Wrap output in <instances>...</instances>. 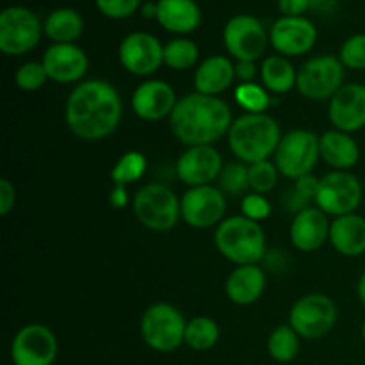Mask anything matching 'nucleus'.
Masks as SVG:
<instances>
[{
	"instance_id": "f257e3e1",
	"label": "nucleus",
	"mask_w": 365,
	"mask_h": 365,
	"mask_svg": "<svg viewBox=\"0 0 365 365\" xmlns=\"http://www.w3.org/2000/svg\"><path fill=\"white\" fill-rule=\"evenodd\" d=\"M123 102L110 82L102 78L82 81L71 89L64 106V121L75 138L100 141L120 127Z\"/></svg>"
},
{
	"instance_id": "f03ea898",
	"label": "nucleus",
	"mask_w": 365,
	"mask_h": 365,
	"mask_svg": "<svg viewBox=\"0 0 365 365\" xmlns=\"http://www.w3.org/2000/svg\"><path fill=\"white\" fill-rule=\"evenodd\" d=\"M232 123V109L223 98L196 91L178 98L170 116L171 132L185 146L214 145L228 135Z\"/></svg>"
},
{
	"instance_id": "7ed1b4c3",
	"label": "nucleus",
	"mask_w": 365,
	"mask_h": 365,
	"mask_svg": "<svg viewBox=\"0 0 365 365\" xmlns=\"http://www.w3.org/2000/svg\"><path fill=\"white\" fill-rule=\"evenodd\" d=\"M282 135L280 125L273 116L266 113H246L232 123L228 130V146L241 163L250 166L274 155Z\"/></svg>"
},
{
	"instance_id": "20e7f679",
	"label": "nucleus",
	"mask_w": 365,
	"mask_h": 365,
	"mask_svg": "<svg viewBox=\"0 0 365 365\" xmlns=\"http://www.w3.org/2000/svg\"><path fill=\"white\" fill-rule=\"evenodd\" d=\"M217 252L235 266L259 264L266 255V234L257 221L242 214L221 221L214 232Z\"/></svg>"
},
{
	"instance_id": "39448f33",
	"label": "nucleus",
	"mask_w": 365,
	"mask_h": 365,
	"mask_svg": "<svg viewBox=\"0 0 365 365\" xmlns=\"http://www.w3.org/2000/svg\"><path fill=\"white\" fill-rule=\"evenodd\" d=\"M135 217L152 232H168L182 217L180 198L164 184H146L135 192L132 200Z\"/></svg>"
},
{
	"instance_id": "423d86ee",
	"label": "nucleus",
	"mask_w": 365,
	"mask_h": 365,
	"mask_svg": "<svg viewBox=\"0 0 365 365\" xmlns=\"http://www.w3.org/2000/svg\"><path fill=\"white\" fill-rule=\"evenodd\" d=\"M184 314L170 303H153L141 317V337L150 349L171 353L185 344Z\"/></svg>"
},
{
	"instance_id": "0eeeda50",
	"label": "nucleus",
	"mask_w": 365,
	"mask_h": 365,
	"mask_svg": "<svg viewBox=\"0 0 365 365\" xmlns=\"http://www.w3.org/2000/svg\"><path fill=\"white\" fill-rule=\"evenodd\" d=\"M274 166L282 177L298 180L312 173L314 166L321 159L319 135L305 128L289 130L282 135L278 148L274 152Z\"/></svg>"
},
{
	"instance_id": "6e6552de",
	"label": "nucleus",
	"mask_w": 365,
	"mask_h": 365,
	"mask_svg": "<svg viewBox=\"0 0 365 365\" xmlns=\"http://www.w3.org/2000/svg\"><path fill=\"white\" fill-rule=\"evenodd\" d=\"M45 32L34 11L9 6L0 13V50L9 57L25 56L38 46Z\"/></svg>"
},
{
	"instance_id": "1a4fd4ad",
	"label": "nucleus",
	"mask_w": 365,
	"mask_h": 365,
	"mask_svg": "<svg viewBox=\"0 0 365 365\" xmlns=\"http://www.w3.org/2000/svg\"><path fill=\"white\" fill-rule=\"evenodd\" d=\"M344 70L339 56H316L305 61L298 70L296 89L307 100H331V96L344 86Z\"/></svg>"
},
{
	"instance_id": "9d476101",
	"label": "nucleus",
	"mask_w": 365,
	"mask_h": 365,
	"mask_svg": "<svg viewBox=\"0 0 365 365\" xmlns=\"http://www.w3.org/2000/svg\"><path fill=\"white\" fill-rule=\"evenodd\" d=\"M335 323H337V305L330 296L321 292H312L299 298L289 312V324L294 328L299 337L310 341L330 334Z\"/></svg>"
},
{
	"instance_id": "9b49d317",
	"label": "nucleus",
	"mask_w": 365,
	"mask_h": 365,
	"mask_svg": "<svg viewBox=\"0 0 365 365\" xmlns=\"http://www.w3.org/2000/svg\"><path fill=\"white\" fill-rule=\"evenodd\" d=\"M362 184L355 175L349 171H330L319 178L314 202L327 216L339 217L355 212L362 203Z\"/></svg>"
},
{
	"instance_id": "f8f14e48",
	"label": "nucleus",
	"mask_w": 365,
	"mask_h": 365,
	"mask_svg": "<svg viewBox=\"0 0 365 365\" xmlns=\"http://www.w3.org/2000/svg\"><path fill=\"white\" fill-rule=\"evenodd\" d=\"M223 43L235 61H259L269 45V32L253 14H235L223 29Z\"/></svg>"
},
{
	"instance_id": "ddd939ff",
	"label": "nucleus",
	"mask_w": 365,
	"mask_h": 365,
	"mask_svg": "<svg viewBox=\"0 0 365 365\" xmlns=\"http://www.w3.org/2000/svg\"><path fill=\"white\" fill-rule=\"evenodd\" d=\"M182 220L196 230L217 227L227 212V196L216 185L189 187L180 196Z\"/></svg>"
},
{
	"instance_id": "4468645a",
	"label": "nucleus",
	"mask_w": 365,
	"mask_h": 365,
	"mask_svg": "<svg viewBox=\"0 0 365 365\" xmlns=\"http://www.w3.org/2000/svg\"><path fill=\"white\" fill-rule=\"evenodd\" d=\"M59 353L56 334L41 323L21 327L11 342L14 365H53Z\"/></svg>"
},
{
	"instance_id": "2eb2a0df",
	"label": "nucleus",
	"mask_w": 365,
	"mask_h": 365,
	"mask_svg": "<svg viewBox=\"0 0 365 365\" xmlns=\"http://www.w3.org/2000/svg\"><path fill=\"white\" fill-rule=\"evenodd\" d=\"M118 59L128 73L148 77L164 64V45L150 32H130L121 39Z\"/></svg>"
},
{
	"instance_id": "dca6fc26",
	"label": "nucleus",
	"mask_w": 365,
	"mask_h": 365,
	"mask_svg": "<svg viewBox=\"0 0 365 365\" xmlns=\"http://www.w3.org/2000/svg\"><path fill=\"white\" fill-rule=\"evenodd\" d=\"M317 41V29L305 16H280L269 31V43L278 56H305Z\"/></svg>"
},
{
	"instance_id": "f3484780",
	"label": "nucleus",
	"mask_w": 365,
	"mask_h": 365,
	"mask_svg": "<svg viewBox=\"0 0 365 365\" xmlns=\"http://www.w3.org/2000/svg\"><path fill=\"white\" fill-rule=\"evenodd\" d=\"M223 157L214 145L187 146L177 160V177L187 187L210 185L223 171Z\"/></svg>"
},
{
	"instance_id": "a211bd4d",
	"label": "nucleus",
	"mask_w": 365,
	"mask_h": 365,
	"mask_svg": "<svg viewBox=\"0 0 365 365\" xmlns=\"http://www.w3.org/2000/svg\"><path fill=\"white\" fill-rule=\"evenodd\" d=\"M48 81L57 84H75L82 82L89 68L88 53L75 43H53L43 53Z\"/></svg>"
},
{
	"instance_id": "6ab92c4d",
	"label": "nucleus",
	"mask_w": 365,
	"mask_h": 365,
	"mask_svg": "<svg viewBox=\"0 0 365 365\" xmlns=\"http://www.w3.org/2000/svg\"><path fill=\"white\" fill-rule=\"evenodd\" d=\"M178 98L166 81L150 78L139 84L132 93L130 106L138 118L145 121H159L170 118Z\"/></svg>"
},
{
	"instance_id": "aec40b11",
	"label": "nucleus",
	"mask_w": 365,
	"mask_h": 365,
	"mask_svg": "<svg viewBox=\"0 0 365 365\" xmlns=\"http://www.w3.org/2000/svg\"><path fill=\"white\" fill-rule=\"evenodd\" d=\"M328 118L337 130L353 134L365 127V86L344 84L330 100Z\"/></svg>"
},
{
	"instance_id": "412c9836",
	"label": "nucleus",
	"mask_w": 365,
	"mask_h": 365,
	"mask_svg": "<svg viewBox=\"0 0 365 365\" xmlns=\"http://www.w3.org/2000/svg\"><path fill=\"white\" fill-rule=\"evenodd\" d=\"M330 221L317 207H307L294 214L291 223V242L299 252H316L330 239Z\"/></svg>"
},
{
	"instance_id": "4be33fe9",
	"label": "nucleus",
	"mask_w": 365,
	"mask_h": 365,
	"mask_svg": "<svg viewBox=\"0 0 365 365\" xmlns=\"http://www.w3.org/2000/svg\"><path fill=\"white\" fill-rule=\"evenodd\" d=\"M235 81V64L227 56H210L198 64L195 71V91L220 96Z\"/></svg>"
},
{
	"instance_id": "5701e85b",
	"label": "nucleus",
	"mask_w": 365,
	"mask_h": 365,
	"mask_svg": "<svg viewBox=\"0 0 365 365\" xmlns=\"http://www.w3.org/2000/svg\"><path fill=\"white\" fill-rule=\"evenodd\" d=\"M266 289V274L257 264L237 266L225 282L227 298L235 305H253Z\"/></svg>"
},
{
	"instance_id": "b1692460",
	"label": "nucleus",
	"mask_w": 365,
	"mask_h": 365,
	"mask_svg": "<svg viewBox=\"0 0 365 365\" xmlns=\"http://www.w3.org/2000/svg\"><path fill=\"white\" fill-rule=\"evenodd\" d=\"M330 245L344 257H360L365 253V217L356 212L339 216L330 225Z\"/></svg>"
},
{
	"instance_id": "393cba45",
	"label": "nucleus",
	"mask_w": 365,
	"mask_h": 365,
	"mask_svg": "<svg viewBox=\"0 0 365 365\" xmlns=\"http://www.w3.org/2000/svg\"><path fill=\"white\" fill-rule=\"evenodd\" d=\"M155 20L173 34H189L202 24V11L195 0H159Z\"/></svg>"
},
{
	"instance_id": "a878e982",
	"label": "nucleus",
	"mask_w": 365,
	"mask_h": 365,
	"mask_svg": "<svg viewBox=\"0 0 365 365\" xmlns=\"http://www.w3.org/2000/svg\"><path fill=\"white\" fill-rule=\"evenodd\" d=\"M321 159L335 171H348L359 163L360 146L351 134L337 130H327L319 135Z\"/></svg>"
},
{
	"instance_id": "bb28decb",
	"label": "nucleus",
	"mask_w": 365,
	"mask_h": 365,
	"mask_svg": "<svg viewBox=\"0 0 365 365\" xmlns=\"http://www.w3.org/2000/svg\"><path fill=\"white\" fill-rule=\"evenodd\" d=\"M260 81L269 93L284 95L296 88L298 70L284 56H269L260 64Z\"/></svg>"
},
{
	"instance_id": "cd10ccee",
	"label": "nucleus",
	"mask_w": 365,
	"mask_h": 365,
	"mask_svg": "<svg viewBox=\"0 0 365 365\" xmlns=\"http://www.w3.org/2000/svg\"><path fill=\"white\" fill-rule=\"evenodd\" d=\"M43 29L53 43H75L84 32V18L71 7H61L45 18Z\"/></svg>"
},
{
	"instance_id": "c85d7f7f",
	"label": "nucleus",
	"mask_w": 365,
	"mask_h": 365,
	"mask_svg": "<svg viewBox=\"0 0 365 365\" xmlns=\"http://www.w3.org/2000/svg\"><path fill=\"white\" fill-rule=\"evenodd\" d=\"M299 335L291 324H280L267 337V353L280 364H289L299 355Z\"/></svg>"
},
{
	"instance_id": "c756f323",
	"label": "nucleus",
	"mask_w": 365,
	"mask_h": 365,
	"mask_svg": "<svg viewBox=\"0 0 365 365\" xmlns=\"http://www.w3.org/2000/svg\"><path fill=\"white\" fill-rule=\"evenodd\" d=\"M220 341V327L207 316L192 317L185 328V344L195 351H209Z\"/></svg>"
},
{
	"instance_id": "7c9ffc66",
	"label": "nucleus",
	"mask_w": 365,
	"mask_h": 365,
	"mask_svg": "<svg viewBox=\"0 0 365 365\" xmlns=\"http://www.w3.org/2000/svg\"><path fill=\"white\" fill-rule=\"evenodd\" d=\"M200 59V48L192 39L173 38L164 45V64L171 70H189Z\"/></svg>"
},
{
	"instance_id": "2f4dec72",
	"label": "nucleus",
	"mask_w": 365,
	"mask_h": 365,
	"mask_svg": "<svg viewBox=\"0 0 365 365\" xmlns=\"http://www.w3.org/2000/svg\"><path fill=\"white\" fill-rule=\"evenodd\" d=\"M146 168H148L146 157L138 150H130V152H125L116 160L113 171H110V178H113L114 185H125L127 187L128 184L141 180L143 175L146 173Z\"/></svg>"
},
{
	"instance_id": "473e14b6",
	"label": "nucleus",
	"mask_w": 365,
	"mask_h": 365,
	"mask_svg": "<svg viewBox=\"0 0 365 365\" xmlns=\"http://www.w3.org/2000/svg\"><path fill=\"white\" fill-rule=\"evenodd\" d=\"M235 102L241 109H245L250 114H260L266 113L271 107V96L264 86L257 84V82H246V84H239L234 91Z\"/></svg>"
},
{
	"instance_id": "72a5a7b5",
	"label": "nucleus",
	"mask_w": 365,
	"mask_h": 365,
	"mask_svg": "<svg viewBox=\"0 0 365 365\" xmlns=\"http://www.w3.org/2000/svg\"><path fill=\"white\" fill-rule=\"evenodd\" d=\"M220 185L217 187L225 192V195L237 196L242 195L250 189V171L245 163H230L223 168L220 178H217Z\"/></svg>"
},
{
	"instance_id": "f704fd0d",
	"label": "nucleus",
	"mask_w": 365,
	"mask_h": 365,
	"mask_svg": "<svg viewBox=\"0 0 365 365\" xmlns=\"http://www.w3.org/2000/svg\"><path fill=\"white\" fill-rule=\"evenodd\" d=\"M250 189L253 192H259V195L266 196L267 192L273 191L278 184V168L274 166V163L267 160H260V163L250 164Z\"/></svg>"
},
{
	"instance_id": "c9c22d12",
	"label": "nucleus",
	"mask_w": 365,
	"mask_h": 365,
	"mask_svg": "<svg viewBox=\"0 0 365 365\" xmlns=\"http://www.w3.org/2000/svg\"><path fill=\"white\" fill-rule=\"evenodd\" d=\"M48 81V75H46L45 66L43 63H38V61H29V63H24L14 73V84L21 89V91H38Z\"/></svg>"
},
{
	"instance_id": "e433bc0d",
	"label": "nucleus",
	"mask_w": 365,
	"mask_h": 365,
	"mask_svg": "<svg viewBox=\"0 0 365 365\" xmlns=\"http://www.w3.org/2000/svg\"><path fill=\"white\" fill-rule=\"evenodd\" d=\"M317 185H319V180L312 175H307V177H302L296 180L294 187L287 192L285 196V202H287L289 209H292L294 212H299V210L307 209V203L310 200H316Z\"/></svg>"
},
{
	"instance_id": "4c0bfd02",
	"label": "nucleus",
	"mask_w": 365,
	"mask_h": 365,
	"mask_svg": "<svg viewBox=\"0 0 365 365\" xmlns=\"http://www.w3.org/2000/svg\"><path fill=\"white\" fill-rule=\"evenodd\" d=\"M339 59L349 70H365V34H353L342 43Z\"/></svg>"
},
{
	"instance_id": "58836bf2",
	"label": "nucleus",
	"mask_w": 365,
	"mask_h": 365,
	"mask_svg": "<svg viewBox=\"0 0 365 365\" xmlns=\"http://www.w3.org/2000/svg\"><path fill=\"white\" fill-rule=\"evenodd\" d=\"M100 13L110 20H123L141 9V0H95Z\"/></svg>"
},
{
	"instance_id": "ea45409f",
	"label": "nucleus",
	"mask_w": 365,
	"mask_h": 365,
	"mask_svg": "<svg viewBox=\"0 0 365 365\" xmlns=\"http://www.w3.org/2000/svg\"><path fill=\"white\" fill-rule=\"evenodd\" d=\"M241 210H242V216L260 223V221L267 220V217L271 216V203L264 195H259V192H250V195H246L245 198H242Z\"/></svg>"
},
{
	"instance_id": "a19ab883",
	"label": "nucleus",
	"mask_w": 365,
	"mask_h": 365,
	"mask_svg": "<svg viewBox=\"0 0 365 365\" xmlns=\"http://www.w3.org/2000/svg\"><path fill=\"white\" fill-rule=\"evenodd\" d=\"M14 203H16V189H14L13 182L2 178L0 180V214L7 216L14 207Z\"/></svg>"
},
{
	"instance_id": "79ce46f5",
	"label": "nucleus",
	"mask_w": 365,
	"mask_h": 365,
	"mask_svg": "<svg viewBox=\"0 0 365 365\" xmlns=\"http://www.w3.org/2000/svg\"><path fill=\"white\" fill-rule=\"evenodd\" d=\"M282 16H303L310 9V0H278Z\"/></svg>"
},
{
	"instance_id": "37998d69",
	"label": "nucleus",
	"mask_w": 365,
	"mask_h": 365,
	"mask_svg": "<svg viewBox=\"0 0 365 365\" xmlns=\"http://www.w3.org/2000/svg\"><path fill=\"white\" fill-rule=\"evenodd\" d=\"M257 73H260V68H257L255 61H237V63H235V78H237L241 84L255 82Z\"/></svg>"
},
{
	"instance_id": "c03bdc74",
	"label": "nucleus",
	"mask_w": 365,
	"mask_h": 365,
	"mask_svg": "<svg viewBox=\"0 0 365 365\" xmlns=\"http://www.w3.org/2000/svg\"><path fill=\"white\" fill-rule=\"evenodd\" d=\"M109 203L114 209H125L128 205V191L125 185H114L109 195Z\"/></svg>"
},
{
	"instance_id": "a18cd8bd",
	"label": "nucleus",
	"mask_w": 365,
	"mask_h": 365,
	"mask_svg": "<svg viewBox=\"0 0 365 365\" xmlns=\"http://www.w3.org/2000/svg\"><path fill=\"white\" fill-rule=\"evenodd\" d=\"M337 0H310V9L316 13H330Z\"/></svg>"
},
{
	"instance_id": "49530a36",
	"label": "nucleus",
	"mask_w": 365,
	"mask_h": 365,
	"mask_svg": "<svg viewBox=\"0 0 365 365\" xmlns=\"http://www.w3.org/2000/svg\"><path fill=\"white\" fill-rule=\"evenodd\" d=\"M143 16L146 18H157V2H145L141 6Z\"/></svg>"
},
{
	"instance_id": "de8ad7c7",
	"label": "nucleus",
	"mask_w": 365,
	"mask_h": 365,
	"mask_svg": "<svg viewBox=\"0 0 365 365\" xmlns=\"http://www.w3.org/2000/svg\"><path fill=\"white\" fill-rule=\"evenodd\" d=\"M356 296H359L360 303L365 307V269H364V273L360 274L359 284H356Z\"/></svg>"
},
{
	"instance_id": "09e8293b",
	"label": "nucleus",
	"mask_w": 365,
	"mask_h": 365,
	"mask_svg": "<svg viewBox=\"0 0 365 365\" xmlns=\"http://www.w3.org/2000/svg\"><path fill=\"white\" fill-rule=\"evenodd\" d=\"M362 339H364V342H365V321H364V324H362Z\"/></svg>"
}]
</instances>
